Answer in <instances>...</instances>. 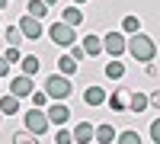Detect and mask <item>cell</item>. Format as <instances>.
<instances>
[{
	"label": "cell",
	"mask_w": 160,
	"mask_h": 144,
	"mask_svg": "<svg viewBox=\"0 0 160 144\" xmlns=\"http://www.w3.org/2000/svg\"><path fill=\"white\" fill-rule=\"evenodd\" d=\"M128 55L135 58L138 64H151L157 58V42H154L148 32H138V35L128 38Z\"/></svg>",
	"instance_id": "1"
},
{
	"label": "cell",
	"mask_w": 160,
	"mask_h": 144,
	"mask_svg": "<svg viewBox=\"0 0 160 144\" xmlns=\"http://www.w3.org/2000/svg\"><path fill=\"white\" fill-rule=\"evenodd\" d=\"M42 90L48 93V99H51V102H64V99H68V96L74 93V87H71V80H68V77H61L58 71L45 77V87H42Z\"/></svg>",
	"instance_id": "2"
},
{
	"label": "cell",
	"mask_w": 160,
	"mask_h": 144,
	"mask_svg": "<svg viewBox=\"0 0 160 144\" xmlns=\"http://www.w3.org/2000/svg\"><path fill=\"white\" fill-rule=\"evenodd\" d=\"M48 38H51L58 48H74V45H77V32L71 29L68 22H61V19L48 26Z\"/></svg>",
	"instance_id": "3"
},
{
	"label": "cell",
	"mask_w": 160,
	"mask_h": 144,
	"mask_svg": "<svg viewBox=\"0 0 160 144\" xmlns=\"http://www.w3.org/2000/svg\"><path fill=\"white\" fill-rule=\"evenodd\" d=\"M22 125H26V132H32L35 138H42L48 128H51L45 109H29V112H22Z\"/></svg>",
	"instance_id": "4"
},
{
	"label": "cell",
	"mask_w": 160,
	"mask_h": 144,
	"mask_svg": "<svg viewBox=\"0 0 160 144\" xmlns=\"http://www.w3.org/2000/svg\"><path fill=\"white\" fill-rule=\"evenodd\" d=\"M102 51H109V58L112 61H122V55L128 51V35L118 29V32H109V35H102Z\"/></svg>",
	"instance_id": "5"
},
{
	"label": "cell",
	"mask_w": 160,
	"mask_h": 144,
	"mask_svg": "<svg viewBox=\"0 0 160 144\" xmlns=\"http://www.w3.org/2000/svg\"><path fill=\"white\" fill-rule=\"evenodd\" d=\"M19 32H22V38H26V42H35V38H42L45 35V29H42V22H38V19H32V16H26V13H22V16H19Z\"/></svg>",
	"instance_id": "6"
},
{
	"label": "cell",
	"mask_w": 160,
	"mask_h": 144,
	"mask_svg": "<svg viewBox=\"0 0 160 144\" xmlns=\"http://www.w3.org/2000/svg\"><path fill=\"white\" fill-rule=\"evenodd\" d=\"M45 115H48V122L58 125V128H64V125L71 122V109H68V102H48Z\"/></svg>",
	"instance_id": "7"
},
{
	"label": "cell",
	"mask_w": 160,
	"mask_h": 144,
	"mask_svg": "<svg viewBox=\"0 0 160 144\" xmlns=\"http://www.w3.org/2000/svg\"><path fill=\"white\" fill-rule=\"evenodd\" d=\"M10 93L16 96V99H26V96H32V93H35V83H32V77H26V74L13 77V80H10Z\"/></svg>",
	"instance_id": "8"
},
{
	"label": "cell",
	"mask_w": 160,
	"mask_h": 144,
	"mask_svg": "<svg viewBox=\"0 0 160 144\" xmlns=\"http://www.w3.org/2000/svg\"><path fill=\"white\" fill-rule=\"evenodd\" d=\"M128 102H131V90H128V87H118V90L109 93V109L118 112V115L128 112Z\"/></svg>",
	"instance_id": "9"
},
{
	"label": "cell",
	"mask_w": 160,
	"mask_h": 144,
	"mask_svg": "<svg viewBox=\"0 0 160 144\" xmlns=\"http://www.w3.org/2000/svg\"><path fill=\"white\" fill-rule=\"evenodd\" d=\"M90 141H96V125L77 122L74 125V144H90Z\"/></svg>",
	"instance_id": "10"
},
{
	"label": "cell",
	"mask_w": 160,
	"mask_h": 144,
	"mask_svg": "<svg viewBox=\"0 0 160 144\" xmlns=\"http://www.w3.org/2000/svg\"><path fill=\"white\" fill-rule=\"evenodd\" d=\"M80 45H83L87 58H99V55H102V35H93V32H87L83 38H80Z\"/></svg>",
	"instance_id": "11"
},
{
	"label": "cell",
	"mask_w": 160,
	"mask_h": 144,
	"mask_svg": "<svg viewBox=\"0 0 160 144\" xmlns=\"http://www.w3.org/2000/svg\"><path fill=\"white\" fill-rule=\"evenodd\" d=\"M106 99H109V93H106L102 87H87V90H83V102H87L90 109H99Z\"/></svg>",
	"instance_id": "12"
},
{
	"label": "cell",
	"mask_w": 160,
	"mask_h": 144,
	"mask_svg": "<svg viewBox=\"0 0 160 144\" xmlns=\"http://www.w3.org/2000/svg\"><path fill=\"white\" fill-rule=\"evenodd\" d=\"M148 93H141V90H131V102H128V112H135V115H141V112H148Z\"/></svg>",
	"instance_id": "13"
},
{
	"label": "cell",
	"mask_w": 160,
	"mask_h": 144,
	"mask_svg": "<svg viewBox=\"0 0 160 144\" xmlns=\"http://www.w3.org/2000/svg\"><path fill=\"white\" fill-rule=\"evenodd\" d=\"M61 22H68L71 29H77V26L83 22V13H80V7H74V3L64 7V10H61Z\"/></svg>",
	"instance_id": "14"
},
{
	"label": "cell",
	"mask_w": 160,
	"mask_h": 144,
	"mask_svg": "<svg viewBox=\"0 0 160 144\" xmlns=\"http://www.w3.org/2000/svg\"><path fill=\"white\" fill-rule=\"evenodd\" d=\"M26 16H32V19H38V22H42V19L48 16L45 0H29V3H26Z\"/></svg>",
	"instance_id": "15"
},
{
	"label": "cell",
	"mask_w": 160,
	"mask_h": 144,
	"mask_svg": "<svg viewBox=\"0 0 160 144\" xmlns=\"http://www.w3.org/2000/svg\"><path fill=\"white\" fill-rule=\"evenodd\" d=\"M0 112H3V115H19V99L13 96V93L0 96Z\"/></svg>",
	"instance_id": "16"
},
{
	"label": "cell",
	"mask_w": 160,
	"mask_h": 144,
	"mask_svg": "<svg viewBox=\"0 0 160 144\" xmlns=\"http://www.w3.org/2000/svg\"><path fill=\"white\" fill-rule=\"evenodd\" d=\"M118 138V132L112 125H96V144H112Z\"/></svg>",
	"instance_id": "17"
},
{
	"label": "cell",
	"mask_w": 160,
	"mask_h": 144,
	"mask_svg": "<svg viewBox=\"0 0 160 144\" xmlns=\"http://www.w3.org/2000/svg\"><path fill=\"white\" fill-rule=\"evenodd\" d=\"M122 32H125L128 38H131V35H138V32H141V19L135 16V13H128V16L122 19Z\"/></svg>",
	"instance_id": "18"
},
{
	"label": "cell",
	"mask_w": 160,
	"mask_h": 144,
	"mask_svg": "<svg viewBox=\"0 0 160 144\" xmlns=\"http://www.w3.org/2000/svg\"><path fill=\"white\" fill-rule=\"evenodd\" d=\"M77 67H80V64H77L71 55H61V58H58V74H61V77H71Z\"/></svg>",
	"instance_id": "19"
},
{
	"label": "cell",
	"mask_w": 160,
	"mask_h": 144,
	"mask_svg": "<svg viewBox=\"0 0 160 144\" xmlns=\"http://www.w3.org/2000/svg\"><path fill=\"white\" fill-rule=\"evenodd\" d=\"M19 64H22V74H26V77H35V74H38V67H42V61H38L35 55H26Z\"/></svg>",
	"instance_id": "20"
},
{
	"label": "cell",
	"mask_w": 160,
	"mask_h": 144,
	"mask_svg": "<svg viewBox=\"0 0 160 144\" xmlns=\"http://www.w3.org/2000/svg\"><path fill=\"white\" fill-rule=\"evenodd\" d=\"M102 71H106V77H109V80H122V77H125V64H122V61H109Z\"/></svg>",
	"instance_id": "21"
},
{
	"label": "cell",
	"mask_w": 160,
	"mask_h": 144,
	"mask_svg": "<svg viewBox=\"0 0 160 144\" xmlns=\"http://www.w3.org/2000/svg\"><path fill=\"white\" fill-rule=\"evenodd\" d=\"M26 42L22 32H19V26H7V48H19Z\"/></svg>",
	"instance_id": "22"
},
{
	"label": "cell",
	"mask_w": 160,
	"mask_h": 144,
	"mask_svg": "<svg viewBox=\"0 0 160 144\" xmlns=\"http://www.w3.org/2000/svg\"><path fill=\"white\" fill-rule=\"evenodd\" d=\"M115 144H141V135L135 132V128H125V132H118Z\"/></svg>",
	"instance_id": "23"
},
{
	"label": "cell",
	"mask_w": 160,
	"mask_h": 144,
	"mask_svg": "<svg viewBox=\"0 0 160 144\" xmlns=\"http://www.w3.org/2000/svg\"><path fill=\"white\" fill-rule=\"evenodd\" d=\"M10 141H13V144H38V138H35L32 132H26V128H22V132H13Z\"/></svg>",
	"instance_id": "24"
},
{
	"label": "cell",
	"mask_w": 160,
	"mask_h": 144,
	"mask_svg": "<svg viewBox=\"0 0 160 144\" xmlns=\"http://www.w3.org/2000/svg\"><path fill=\"white\" fill-rule=\"evenodd\" d=\"M29 99H32V109H48V102H51L45 90H35V93H32Z\"/></svg>",
	"instance_id": "25"
},
{
	"label": "cell",
	"mask_w": 160,
	"mask_h": 144,
	"mask_svg": "<svg viewBox=\"0 0 160 144\" xmlns=\"http://www.w3.org/2000/svg\"><path fill=\"white\" fill-rule=\"evenodd\" d=\"M55 144H74V132H68V128H58Z\"/></svg>",
	"instance_id": "26"
},
{
	"label": "cell",
	"mask_w": 160,
	"mask_h": 144,
	"mask_svg": "<svg viewBox=\"0 0 160 144\" xmlns=\"http://www.w3.org/2000/svg\"><path fill=\"white\" fill-rule=\"evenodd\" d=\"M3 58H7V64H19V61H22L19 48H7V51H3Z\"/></svg>",
	"instance_id": "27"
},
{
	"label": "cell",
	"mask_w": 160,
	"mask_h": 144,
	"mask_svg": "<svg viewBox=\"0 0 160 144\" xmlns=\"http://www.w3.org/2000/svg\"><path fill=\"white\" fill-rule=\"evenodd\" d=\"M71 58H74L77 64H80V61H83V58H87V51H83V45H80V42H77V45L71 48Z\"/></svg>",
	"instance_id": "28"
},
{
	"label": "cell",
	"mask_w": 160,
	"mask_h": 144,
	"mask_svg": "<svg viewBox=\"0 0 160 144\" xmlns=\"http://www.w3.org/2000/svg\"><path fill=\"white\" fill-rule=\"evenodd\" d=\"M151 141H154V144H160V119H154V122H151Z\"/></svg>",
	"instance_id": "29"
},
{
	"label": "cell",
	"mask_w": 160,
	"mask_h": 144,
	"mask_svg": "<svg viewBox=\"0 0 160 144\" xmlns=\"http://www.w3.org/2000/svg\"><path fill=\"white\" fill-rule=\"evenodd\" d=\"M148 102H151V106H154V109L160 112V90H154V93L148 96Z\"/></svg>",
	"instance_id": "30"
},
{
	"label": "cell",
	"mask_w": 160,
	"mask_h": 144,
	"mask_svg": "<svg viewBox=\"0 0 160 144\" xmlns=\"http://www.w3.org/2000/svg\"><path fill=\"white\" fill-rule=\"evenodd\" d=\"M7 74H10V64H7L3 55H0V77H7Z\"/></svg>",
	"instance_id": "31"
},
{
	"label": "cell",
	"mask_w": 160,
	"mask_h": 144,
	"mask_svg": "<svg viewBox=\"0 0 160 144\" xmlns=\"http://www.w3.org/2000/svg\"><path fill=\"white\" fill-rule=\"evenodd\" d=\"M7 3H10V0H0V13H3V10H7Z\"/></svg>",
	"instance_id": "32"
},
{
	"label": "cell",
	"mask_w": 160,
	"mask_h": 144,
	"mask_svg": "<svg viewBox=\"0 0 160 144\" xmlns=\"http://www.w3.org/2000/svg\"><path fill=\"white\" fill-rule=\"evenodd\" d=\"M55 3H58V0H45V7H55Z\"/></svg>",
	"instance_id": "33"
},
{
	"label": "cell",
	"mask_w": 160,
	"mask_h": 144,
	"mask_svg": "<svg viewBox=\"0 0 160 144\" xmlns=\"http://www.w3.org/2000/svg\"><path fill=\"white\" fill-rule=\"evenodd\" d=\"M80 3H87V0H74V7H80Z\"/></svg>",
	"instance_id": "34"
},
{
	"label": "cell",
	"mask_w": 160,
	"mask_h": 144,
	"mask_svg": "<svg viewBox=\"0 0 160 144\" xmlns=\"http://www.w3.org/2000/svg\"><path fill=\"white\" fill-rule=\"evenodd\" d=\"M0 122H3V112H0Z\"/></svg>",
	"instance_id": "35"
},
{
	"label": "cell",
	"mask_w": 160,
	"mask_h": 144,
	"mask_svg": "<svg viewBox=\"0 0 160 144\" xmlns=\"http://www.w3.org/2000/svg\"><path fill=\"white\" fill-rule=\"evenodd\" d=\"M0 22H3V16H0Z\"/></svg>",
	"instance_id": "36"
}]
</instances>
